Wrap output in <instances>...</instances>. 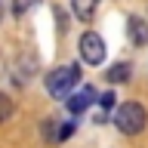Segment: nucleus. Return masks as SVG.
Masks as SVG:
<instances>
[{
    "label": "nucleus",
    "instance_id": "obj_1",
    "mask_svg": "<svg viewBox=\"0 0 148 148\" xmlns=\"http://www.w3.org/2000/svg\"><path fill=\"white\" fill-rule=\"evenodd\" d=\"M114 123H117V130L123 136H139L145 130V123H148V114H145V108L139 102H123L114 111Z\"/></svg>",
    "mask_w": 148,
    "mask_h": 148
},
{
    "label": "nucleus",
    "instance_id": "obj_2",
    "mask_svg": "<svg viewBox=\"0 0 148 148\" xmlns=\"http://www.w3.org/2000/svg\"><path fill=\"white\" fill-rule=\"evenodd\" d=\"M74 83H77V65H62L53 74H46V92L56 96V99L68 96L74 90Z\"/></svg>",
    "mask_w": 148,
    "mask_h": 148
},
{
    "label": "nucleus",
    "instance_id": "obj_3",
    "mask_svg": "<svg viewBox=\"0 0 148 148\" xmlns=\"http://www.w3.org/2000/svg\"><path fill=\"white\" fill-rule=\"evenodd\" d=\"M80 59L86 65H102L105 62V40L96 31H86L80 37Z\"/></svg>",
    "mask_w": 148,
    "mask_h": 148
},
{
    "label": "nucleus",
    "instance_id": "obj_4",
    "mask_svg": "<svg viewBox=\"0 0 148 148\" xmlns=\"http://www.w3.org/2000/svg\"><path fill=\"white\" fill-rule=\"evenodd\" d=\"M92 96H96V92H92L90 86H83L80 92H68V111H71V114L86 111V108H90V102H92Z\"/></svg>",
    "mask_w": 148,
    "mask_h": 148
},
{
    "label": "nucleus",
    "instance_id": "obj_5",
    "mask_svg": "<svg viewBox=\"0 0 148 148\" xmlns=\"http://www.w3.org/2000/svg\"><path fill=\"white\" fill-rule=\"evenodd\" d=\"M127 28H130V37H133V43H136V46H145L148 43V25L139 16H130Z\"/></svg>",
    "mask_w": 148,
    "mask_h": 148
},
{
    "label": "nucleus",
    "instance_id": "obj_6",
    "mask_svg": "<svg viewBox=\"0 0 148 148\" xmlns=\"http://www.w3.org/2000/svg\"><path fill=\"white\" fill-rule=\"evenodd\" d=\"M96 6H99V0H71V9L80 22H90L96 16Z\"/></svg>",
    "mask_w": 148,
    "mask_h": 148
},
{
    "label": "nucleus",
    "instance_id": "obj_7",
    "mask_svg": "<svg viewBox=\"0 0 148 148\" xmlns=\"http://www.w3.org/2000/svg\"><path fill=\"white\" fill-rule=\"evenodd\" d=\"M130 74H133V68H130L127 62H120V65H111L108 71H105V80L108 83H127Z\"/></svg>",
    "mask_w": 148,
    "mask_h": 148
},
{
    "label": "nucleus",
    "instance_id": "obj_8",
    "mask_svg": "<svg viewBox=\"0 0 148 148\" xmlns=\"http://www.w3.org/2000/svg\"><path fill=\"white\" fill-rule=\"evenodd\" d=\"M12 111H16V105H12V99H9L6 92H0V123H6V120L12 117Z\"/></svg>",
    "mask_w": 148,
    "mask_h": 148
},
{
    "label": "nucleus",
    "instance_id": "obj_9",
    "mask_svg": "<svg viewBox=\"0 0 148 148\" xmlns=\"http://www.w3.org/2000/svg\"><path fill=\"white\" fill-rule=\"evenodd\" d=\"M37 3H40V0H16V3H12V12H16V16H25L28 9H34Z\"/></svg>",
    "mask_w": 148,
    "mask_h": 148
},
{
    "label": "nucleus",
    "instance_id": "obj_10",
    "mask_svg": "<svg viewBox=\"0 0 148 148\" xmlns=\"http://www.w3.org/2000/svg\"><path fill=\"white\" fill-rule=\"evenodd\" d=\"M43 133H46V139H49V142H59V139H56V133H59L56 120H43Z\"/></svg>",
    "mask_w": 148,
    "mask_h": 148
},
{
    "label": "nucleus",
    "instance_id": "obj_11",
    "mask_svg": "<svg viewBox=\"0 0 148 148\" xmlns=\"http://www.w3.org/2000/svg\"><path fill=\"white\" fill-rule=\"evenodd\" d=\"M99 105H102L105 111H108V108H114V92H105V96H99Z\"/></svg>",
    "mask_w": 148,
    "mask_h": 148
},
{
    "label": "nucleus",
    "instance_id": "obj_12",
    "mask_svg": "<svg viewBox=\"0 0 148 148\" xmlns=\"http://www.w3.org/2000/svg\"><path fill=\"white\" fill-rule=\"evenodd\" d=\"M74 133V123H62V127H59V133H56V139H68Z\"/></svg>",
    "mask_w": 148,
    "mask_h": 148
},
{
    "label": "nucleus",
    "instance_id": "obj_13",
    "mask_svg": "<svg viewBox=\"0 0 148 148\" xmlns=\"http://www.w3.org/2000/svg\"><path fill=\"white\" fill-rule=\"evenodd\" d=\"M0 18H3V6H0Z\"/></svg>",
    "mask_w": 148,
    "mask_h": 148
}]
</instances>
